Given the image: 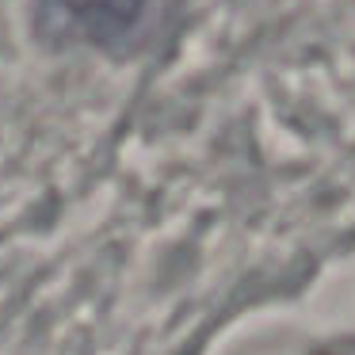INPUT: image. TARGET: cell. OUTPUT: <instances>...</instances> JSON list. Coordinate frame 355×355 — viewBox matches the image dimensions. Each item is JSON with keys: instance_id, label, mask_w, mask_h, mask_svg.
I'll return each instance as SVG.
<instances>
[{"instance_id": "cell-1", "label": "cell", "mask_w": 355, "mask_h": 355, "mask_svg": "<svg viewBox=\"0 0 355 355\" xmlns=\"http://www.w3.org/2000/svg\"><path fill=\"white\" fill-rule=\"evenodd\" d=\"M184 0H42L46 12L65 16L69 31H80L88 42L115 54L146 50Z\"/></svg>"}, {"instance_id": "cell-2", "label": "cell", "mask_w": 355, "mask_h": 355, "mask_svg": "<svg viewBox=\"0 0 355 355\" xmlns=\"http://www.w3.org/2000/svg\"><path fill=\"white\" fill-rule=\"evenodd\" d=\"M317 355H336V352H317Z\"/></svg>"}]
</instances>
